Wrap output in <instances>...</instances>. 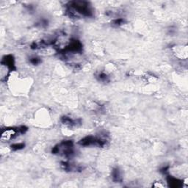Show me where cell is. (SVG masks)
<instances>
[{
	"label": "cell",
	"instance_id": "6da1fadb",
	"mask_svg": "<svg viewBox=\"0 0 188 188\" xmlns=\"http://www.w3.org/2000/svg\"><path fill=\"white\" fill-rule=\"evenodd\" d=\"M66 12L70 17H92L93 16V10L89 2L85 1L69 2L66 5Z\"/></svg>",
	"mask_w": 188,
	"mask_h": 188
},
{
	"label": "cell",
	"instance_id": "7a4b0ae2",
	"mask_svg": "<svg viewBox=\"0 0 188 188\" xmlns=\"http://www.w3.org/2000/svg\"><path fill=\"white\" fill-rule=\"evenodd\" d=\"M52 154H60L65 157H71L74 154L73 144L71 140H64L55 146L52 150Z\"/></svg>",
	"mask_w": 188,
	"mask_h": 188
},
{
	"label": "cell",
	"instance_id": "3957f363",
	"mask_svg": "<svg viewBox=\"0 0 188 188\" xmlns=\"http://www.w3.org/2000/svg\"><path fill=\"white\" fill-rule=\"evenodd\" d=\"M27 131L26 126H22L18 128H9L3 131L1 140L2 141H9L16 138L18 134H24Z\"/></svg>",
	"mask_w": 188,
	"mask_h": 188
},
{
	"label": "cell",
	"instance_id": "277c9868",
	"mask_svg": "<svg viewBox=\"0 0 188 188\" xmlns=\"http://www.w3.org/2000/svg\"><path fill=\"white\" fill-rule=\"evenodd\" d=\"M106 143H107V140L105 139L96 138L94 136H87L79 140V144L82 146H98L99 147H103L106 145Z\"/></svg>",
	"mask_w": 188,
	"mask_h": 188
},
{
	"label": "cell",
	"instance_id": "5b68a950",
	"mask_svg": "<svg viewBox=\"0 0 188 188\" xmlns=\"http://www.w3.org/2000/svg\"><path fill=\"white\" fill-rule=\"evenodd\" d=\"M2 63L9 68L11 70H13L15 68V63H14V58L12 55H7L5 56L2 59Z\"/></svg>",
	"mask_w": 188,
	"mask_h": 188
},
{
	"label": "cell",
	"instance_id": "8992f818",
	"mask_svg": "<svg viewBox=\"0 0 188 188\" xmlns=\"http://www.w3.org/2000/svg\"><path fill=\"white\" fill-rule=\"evenodd\" d=\"M61 121L63 124L65 125L69 126V127H72V126H75L77 125V120H73L72 118L67 117V116H63V117L61 118Z\"/></svg>",
	"mask_w": 188,
	"mask_h": 188
},
{
	"label": "cell",
	"instance_id": "52a82bcc",
	"mask_svg": "<svg viewBox=\"0 0 188 188\" xmlns=\"http://www.w3.org/2000/svg\"><path fill=\"white\" fill-rule=\"evenodd\" d=\"M167 183L169 184V185L171 187H180L182 185V181L181 180H179L178 179H176V178L171 177V176H168L167 177Z\"/></svg>",
	"mask_w": 188,
	"mask_h": 188
},
{
	"label": "cell",
	"instance_id": "ba28073f",
	"mask_svg": "<svg viewBox=\"0 0 188 188\" xmlns=\"http://www.w3.org/2000/svg\"><path fill=\"white\" fill-rule=\"evenodd\" d=\"M112 177L114 181L115 182H120L122 180L121 175H120V171L118 168H115L112 172Z\"/></svg>",
	"mask_w": 188,
	"mask_h": 188
},
{
	"label": "cell",
	"instance_id": "9c48e42d",
	"mask_svg": "<svg viewBox=\"0 0 188 188\" xmlns=\"http://www.w3.org/2000/svg\"><path fill=\"white\" fill-rule=\"evenodd\" d=\"M24 143H16L11 145V149L13 151H18L21 150L24 148Z\"/></svg>",
	"mask_w": 188,
	"mask_h": 188
},
{
	"label": "cell",
	"instance_id": "30bf717a",
	"mask_svg": "<svg viewBox=\"0 0 188 188\" xmlns=\"http://www.w3.org/2000/svg\"><path fill=\"white\" fill-rule=\"evenodd\" d=\"M124 23V20L123 18H117V19H115L113 21H112V24L115 26H120L121 24H123Z\"/></svg>",
	"mask_w": 188,
	"mask_h": 188
},
{
	"label": "cell",
	"instance_id": "8fae6325",
	"mask_svg": "<svg viewBox=\"0 0 188 188\" xmlns=\"http://www.w3.org/2000/svg\"><path fill=\"white\" fill-rule=\"evenodd\" d=\"M98 78L100 81H103V82H106L108 80V77L107 76V74H105V73H100L99 75H98Z\"/></svg>",
	"mask_w": 188,
	"mask_h": 188
},
{
	"label": "cell",
	"instance_id": "7c38bea8",
	"mask_svg": "<svg viewBox=\"0 0 188 188\" xmlns=\"http://www.w3.org/2000/svg\"><path fill=\"white\" fill-rule=\"evenodd\" d=\"M40 62H41V60H40V58H30V63H32V65H38L40 64Z\"/></svg>",
	"mask_w": 188,
	"mask_h": 188
}]
</instances>
